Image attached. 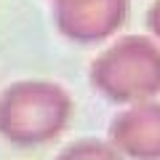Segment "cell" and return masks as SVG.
Wrapping results in <instances>:
<instances>
[{"instance_id":"cell-1","label":"cell","mask_w":160,"mask_h":160,"mask_svg":"<svg viewBox=\"0 0 160 160\" xmlns=\"http://www.w3.org/2000/svg\"><path fill=\"white\" fill-rule=\"evenodd\" d=\"M91 86L115 104H139L160 93V46L144 35L118 38L88 69Z\"/></svg>"},{"instance_id":"cell-2","label":"cell","mask_w":160,"mask_h":160,"mask_svg":"<svg viewBox=\"0 0 160 160\" xmlns=\"http://www.w3.org/2000/svg\"><path fill=\"white\" fill-rule=\"evenodd\" d=\"M72 99L56 83H19L0 99V123L8 139L24 144L51 142L64 131Z\"/></svg>"},{"instance_id":"cell-3","label":"cell","mask_w":160,"mask_h":160,"mask_svg":"<svg viewBox=\"0 0 160 160\" xmlns=\"http://www.w3.org/2000/svg\"><path fill=\"white\" fill-rule=\"evenodd\" d=\"M56 24L75 43H102L115 35L128 16V0H53Z\"/></svg>"},{"instance_id":"cell-4","label":"cell","mask_w":160,"mask_h":160,"mask_svg":"<svg viewBox=\"0 0 160 160\" xmlns=\"http://www.w3.org/2000/svg\"><path fill=\"white\" fill-rule=\"evenodd\" d=\"M109 144L123 158L160 160V102H139L109 120Z\"/></svg>"},{"instance_id":"cell-5","label":"cell","mask_w":160,"mask_h":160,"mask_svg":"<svg viewBox=\"0 0 160 160\" xmlns=\"http://www.w3.org/2000/svg\"><path fill=\"white\" fill-rule=\"evenodd\" d=\"M56 160H126L109 142L102 139H78L62 149Z\"/></svg>"},{"instance_id":"cell-6","label":"cell","mask_w":160,"mask_h":160,"mask_svg":"<svg viewBox=\"0 0 160 160\" xmlns=\"http://www.w3.org/2000/svg\"><path fill=\"white\" fill-rule=\"evenodd\" d=\"M147 27L155 38H160V0H155L147 11Z\"/></svg>"}]
</instances>
